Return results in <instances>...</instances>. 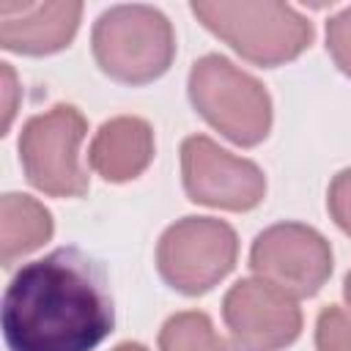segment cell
<instances>
[{
  "label": "cell",
  "instance_id": "cell-14",
  "mask_svg": "<svg viewBox=\"0 0 351 351\" xmlns=\"http://www.w3.org/2000/svg\"><path fill=\"white\" fill-rule=\"evenodd\" d=\"M315 348L318 351H351V313L337 304L321 310L315 321Z\"/></svg>",
  "mask_w": 351,
  "mask_h": 351
},
{
  "label": "cell",
  "instance_id": "cell-6",
  "mask_svg": "<svg viewBox=\"0 0 351 351\" xmlns=\"http://www.w3.org/2000/svg\"><path fill=\"white\" fill-rule=\"evenodd\" d=\"M239 255L236 230L214 217H184L170 225L156 244V269L162 280L197 296L230 274Z\"/></svg>",
  "mask_w": 351,
  "mask_h": 351
},
{
  "label": "cell",
  "instance_id": "cell-5",
  "mask_svg": "<svg viewBox=\"0 0 351 351\" xmlns=\"http://www.w3.org/2000/svg\"><path fill=\"white\" fill-rule=\"evenodd\" d=\"M88 123L74 104H55L33 115L19 134V162L27 181L52 197H82L88 173L80 162V143Z\"/></svg>",
  "mask_w": 351,
  "mask_h": 351
},
{
  "label": "cell",
  "instance_id": "cell-7",
  "mask_svg": "<svg viewBox=\"0 0 351 351\" xmlns=\"http://www.w3.org/2000/svg\"><path fill=\"white\" fill-rule=\"evenodd\" d=\"M250 269L293 299H304L318 293L329 280L332 247L310 225L277 222L255 236L250 250Z\"/></svg>",
  "mask_w": 351,
  "mask_h": 351
},
{
  "label": "cell",
  "instance_id": "cell-17",
  "mask_svg": "<svg viewBox=\"0 0 351 351\" xmlns=\"http://www.w3.org/2000/svg\"><path fill=\"white\" fill-rule=\"evenodd\" d=\"M3 66V93H5V118H3V129H8L11 126V121H14V112H16V93H19V88H16V77H14V69H11V63H0Z\"/></svg>",
  "mask_w": 351,
  "mask_h": 351
},
{
  "label": "cell",
  "instance_id": "cell-3",
  "mask_svg": "<svg viewBox=\"0 0 351 351\" xmlns=\"http://www.w3.org/2000/svg\"><path fill=\"white\" fill-rule=\"evenodd\" d=\"M99 69L126 85H145L162 77L176 55L170 19L143 3L107 8L90 33Z\"/></svg>",
  "mask_w": 351,
  "mask_h": 351
},
{
  "label": "cell",
  "instance_id": "cell-11",
  "mask_svg": "<svg viewBox=\"0 0 351 351\" xmlns=\"http://www.w3.org/2000/svg\"><path fill=\"white\" fill-rule=\"evenodd\" d=\"M154 159V129L137 115H118L99 126L88 162L90 167L112 184L137 178Z\"/></svg>",
  "mask_w": 351,
  "mask_h": 351
},
{
  "label": "cell",
  "instance_id": "cell-18",
  "mask_svg": "<svg viewBox=\"0 0 351 351\" xmlns=\"http://www.w3.org/2000/svg\"><path fill=\"white\" fill-rule=\"evenodd\" d=\"M112 351H148V348H145L143 343H132V340H129V343H121V346H115Z\"/></svg>",
  "mask_w": 351,
  "mask_h": 351
},
{
  "label": "cell",
  "instance_id": "cell-19",
  "mask_svg": "<svg viewBox=\"0 0 351 351\" xmlns=\"http://www.w3.org/2000/svg\"><path fill=\"white\" fill-rule=\"evenodd\" d=\"M343 296H346V302H348V307H351V271L346 274V282H343Z\"/></svg>",
  "mask_w": 351,
  "mask_h": 351
},
{
  "label": "cell",
  "instance_id": "cell-16",
  "mask_svg": "<svg viewBox=\"0 0 351 351\" xmlns=\"http://www.w3.org/2000/svg\"><path fill=\"white\" fill-rule=\"evenodd\" d=\"M326 206H329L332 219L340 225V230L351 236V167L348 170H340L332 178Z\"/></svg>",
  "mask_w": 351,
  "mask_h": 351
},
{
  "label": "cell",
  "instance_id": "cell-13",
  "mask_svg": "<svg viewBox=\"0 0 351 351\" xmlns=\"http://www.w3.org/2000/svg\"><path fill=\"white\" fill-rule=\"evenodd\" d=\"M159 351H233V346L214 329L206 313L184 310L159 329Z\"/></svg>",
  "mask_w": 351,
  "mask_h": 351
},
{
  "label": "cell",
  "instance_id": "cell-4",
  "mask_svg": "<svg viewBox=\"0 0 351 351\" xmlns=\"http://www.w3.org/2000/svg\"><path fill=\"white\" fill-rule=\"evenodd\" d=\"M189 101L230 143L258 145L271 129L266 88L222 55H203L189 71Z\"/></svg>",
  "mask_w": 351,
  "mask_h": 351
},
{
  "label": "cell",
  "instance_id": "cell-12",
  "mask_svg": "<svg viewBox=\"0 0 351 351\" xmlns=\"http://www.w3.org/2000/svg\"><path fill=\"white\" fill-rule=\"evenodd\" d=\"M52 214L30 195L8 192L0 200V261L14 266L16 258L38 250L52 239Z\"/></svg>",
  "mask_w": 351,
  "mask_h": 351
},
{
  "label": "cell",
  "instance_id": "cell-10",
  "mask_svg": "<svg viewBox=\"0 0 351 351\" xmlns=\"http://www.w3.org/2000/svg\"><path fill=\"white\" fill-rule=\"evenodd\" d=\"M82 3H0V44L19 55H52L74 38Z\"/></svg>",
  "mask_w": 351,
  "mask_h": 351
},
{
  "label": "cell",
  "instance_id": "cell-15",
  "mask_svg": "<svg viewBox=\"0 0 351 351\" xmlns=\"http://www.w3.org/2000/svg\"><path fill=\"white\" fill-rule=\"evenodd\" d=\"M326 49L335 66L351 77V5L326 22Z\"/></svg>",
  "mask_w": 351,
  "mask_h": 351
},
{
  "label": "cell",
  "instance_id": "cell-8",
  "mask_svg": "<svg viewBox=\"0 0 351 351\" xmlns=\"http://www.w3.org/2000/svg\"><path fill=\"white\" fill-rule=\"evenodd\" d=\"M181 178L189 200L211 208L250 211L266 195V176L255 162L233 156L203 134L181 143Z\"/></svg>",
  "mask_w": 351,
  "mask_h": 351
},
{
  "label": "cell",
  "instance_id": "cell-9",
  "mask_svg": "<svg viewBox=\"0 0 351 351\" xmlns=\"http://www.w3.org/2000/svg\"><path fill=\"white\" fill-rule=\"evenodd\" d=\"M222 318L239 351H280L302 332L296 299L261 277L230 285L222 299Z\"/></svg>",
  "mask_w": 351,
  "mask_h": 351
},
{
  "label": "cell",
  "instance_id": "cell-2",
  "mask_svg": "<svg viewBox=\"0 0 351 351\" xmlns=\"http://www.w3.org/2000/svg\"><path fill=\"white\" fill-rule=\"evenodd\" d=\"M192 14L244 60L266 69L299 58L313 41V22L285 3L197 0Z\"/></svg>",
  "mask_w": 351,
  "mask_h": 351
},
{
  "label": "cell",
  "instance_id": "cell-1",
  "mask_svg": "<svg viewBox=\"0 0 351 351\" xmlns=\"http://www.w3.org/2000/svg\"><path fill=\"white\" fill-rule=\"evenodd\" d=\"M0 321L11 351H93L115 324L104 269L80 247H58L11 277Z\"/></svg>",
  "mask_w": 351,
  "mask_h": 351
}]
</instances>
